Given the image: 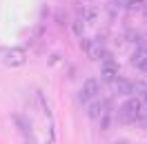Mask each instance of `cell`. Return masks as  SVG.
I'll list each match as a JSON object with an SVG mask.
<instances>
[{
    "label": "cell",
    "mask_w": 147,
    "mask_h": 144,
    "mask_svg": "<svg viewBox=\"0 0 147 144\" xmlns=\"http://www.w3.org/2000/svg\"><path fill=\"white\" fill-rule=\"evenodd\" d=\"M138 111H140V100L134 98V95H129V98L118 107V120H120V124H134V122H136Z\"/></svg>",
    "instance_id": "cell-1"
},
{
    "label": "cell",
    "mask_w": 147,
    "mask_h": 144,
    "mask_svg": "<svg viewBox=\"0 0 147 144\" xmlns=\"http://www.w3.org/2000/svg\"><path fill=\"white\" fill-rule=\"evenodd\" d=\"M2 62L9 69H18V67H22L27 62V51L22 47H11V49H7V53L2 55Z\"/></svg>",
    "instance_id": "cell-2"
},
{
    "label": "cell",
    "mask_w": 147,
    "mask_h": 144,
    "mask_svg": "<svg viewBox=\"0 0 147 144\" xmlns=\"http://www.w3.org/2000/svg\"><path fill=\"white\" fill-rule=\"evenodd\" d=\"M80 47L85 49V53L89 55L92 60H100L102 53L107 51L100 38H83V40H80Z\"/></svg>",
    "instance_id": "cell-3"
},
{
    "label": "cell",
    "mask_w": 147,
    "mask_h": 144,
    "mask_svg": "<svg viewBox=\"0 0 147 144\" xmlns=\"http://www.w3.org/2000/svg\"><path fill=\"white\" fill-rule=\"evenodd\" d=\"M100 78L102 82H114L118 78V62L111 58V60H105L102 62V69H100Z\"/></svg>",
    "instance_id": "cell-4"
},
{
    "label": "cell",
    "mask_w": 147,
    "mask_h": 144,
    "mask_svg": "<svg viewBox=\"0 0 147 144\" xmlns=\"http://www.w3.org/2000/svg\"><path fill=\"white\" fill-rule=\"evenodd\" d=\"M116 93L120 95H134V80H129V78H116Z\"/></svg>",
    "instance_id": "cell-5"
},
{
    "label": "cell",
    "mask_w": 147,
    "mask_h": 144,
    "mask_svg": "<svg viewBox=\"0 0 147 144\" xmlns=\"http://www.w3.org/2000/svg\"><path fill=\"white\" fill-rule=\"evenodd\" d=\"M100 115H102V102L100 100H92L87 104V117L96 122V120H100Z\"/></svg>",
    "instance_id": "cell-6"
},
{
    "label": "cell",
    "mask_w": 147,
    "mask_h": 144,
    "mask_svg": "<svg viewBox=\"0 0 147 144\" xmlns=\"http://www.w3.org/2000/svg\"><path fill=\"white\" fill-rule=\"evenodd\" d=\"M83 91L89 95V100H94L98 93H100V82L94 80V78H87V80H85V84H83Z\"/></svg>",
    "instance_id": "cell-7"
},
{
    "label": "cell",
    "mask_w": 147,
    "mask_h": 144,
    "mask_svg": "<svg viewBox=\"0 0 147 144\" xmlns=\"http://www.w3.org/2000/svg\"><path fill=\"white\" fill-rule=\"evenodd\" d=\"M78 18L83 20V22H87V25H89V22H96V18H98V11L94 9V7H83Z\"/></svg>",
    "instance_id": "cell-8"
},
{
    "label": "cell",
    "mask_w": 147,
    "mask_h": 144,
    "mask_svg": "<svg viewBox=\"0 0 147 144\" xmlns=\"http://www.w3.org/2000/svg\"><path fill=\"white\" fill-rule=\"evenodd\" d=\"M143 60H147V47L145 45H140L136 51H134V55H131V64H136V67H138Z\"/></svg>",
    "instance_id": "cell-9"
},
{
    "label": "cell",
    "mask_w": 147,
    "mask_h": 144,
    "mask_svg": "<svg viewBox=\"0 0 147 144\" xmlns=\"http://www.w3.org/2000/svg\"><path fill=\"white\" fill-rule=\"evenodd\" d=\"M71 31H74L78 38H85V22H83L80 18H76V20L71 22Z\"/></svg>",
    "instance_id": "cell-10"
},
{
    "label": "cell",
    "mask_w": 147,
    "mask_h": 144,
    "mask_svg": "<svg viewBox=\"0 0 147 144\" xmlns=\"http://www.w3.org/2000/svg\"><path fill=\"white\" fill-rule=\"evenodd\" d=\"M118 2L127 9H143L145 7V0H118Z\"/></svg>",
    "instance_id": "cell-11"
},
{
    "label": "cell",
    "mask_w": 147,
    "mask_h": 144,
    "mask_svg": "<svg viewBox=\"0 0 147 144\" xmlns=\"http://www.w3.org/2000/svg\"><path fill=\"white\" fill-rule=\"evenodd\" d=\"M134 124H138L140 129H147V111H143V107H140V111H138L136 122H134Z\"/></svg>",
    "instance_id": "cell-12"
},
{
    "label": "cell",
    "mask_w": 147,
    "mask_h": 144,
    "mask_svg": "<svg viewBox=\"0 0 147 144\" xmlns=\"http://www.w3.org/2000/svg\"><path fill=\"white\" fill-rule=\"evenodd\" d=\"M25 140H27V144H36V142H34V137H31V135H27Z\"/></svg>",
    "instance_id": "cell-13"
},
{
    "label": "cell",
    "mask_w": 147,
    "mask_h": 144,
    "mask_svg": "<svg viewBox=\"0 0 147 144\" xmlns=\"http://www.w3.org/2000/svg\"><path fill=\"white\" fill-rule=\"evenodd\" d=\"M116 144H129V142H125V140H118V142H116Z\"/></svg>",
    "instance_id": "cell-14"
}]
</instances>
